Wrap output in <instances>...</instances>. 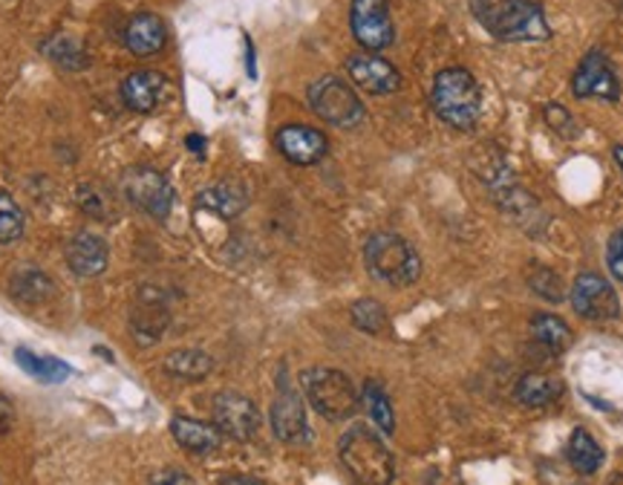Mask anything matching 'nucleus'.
I'll use <instances>...</instances> for the list:
<instances>
[{
	"label": "nucleus",
	"mask_w": 623,
	"mask_h": 485,
	"mask_svg": "<svg viewBox=\"0 0 623 485\" xmlns=\"http://www.w3.org/2000/svg\"><path fill=\"white\" fill-rule=\"evenodd\" d=\"M479 24L499 41H549L551 29L534 0H474Z\"/></svg>",
	"instance_id": "obj_1"
},
{
	"label": "nucleus",
	"mask_w": 623,
	"mask_h": 485,
	"mask_svg": "<svg viewBox=\"0 0 623 485\" xmlns=\"http://www.w3.org/2000/svg\"><path fill=\"white\" fill-rule=\"evenodd\" d=\"M338 457L344 469L358 485H390L396 477L393 453L382 443V436L364 425L349 427L338 443Z\"/></svg>",
	"instance_id": "obj_2"
},
{
	"label": "nucleus",
	"mask_w": 623,
	"mask_h": 485,
	"mask_svg": "<svg viewBox=\"0 0 623 485\" xmlns=\"http://www.w3.org/2000/svg\"><path fill=\"white\" fill-rule=\"evenodd\" d=\"M433 110L445 125L457 130H471L483 113V92L476 78L462 67L441 70L431 92Z\"/></svg>",
	"instance_id": "obj_3"
},
{
	"label": "nucleus",
	"mask_w": 623,
	"mask_h": 485,
	"mask_svg": "<svg viewBox=\"0 0 623 485\" xmlns=\"http://www.w3.org/2000/svg\"><path fill=\"white\" fill-rule=\"evenodd\" d=\"M364 260L370 275L387 286H410L422 275L419 251L404 237L390 232H378L366 240Z\"/></svg>",
	"instance_id": "obj_4"
},
{
	"label": "nucleus",
	"mask_w": 623,
	"mask_h": 485,
	"mask_svg": "<svg viewBox=\"0 0 623 485\" xmlns=\"http://www.w3.org/2000/svg\"><path fill=\"white\" fill-rule=\"evenodd\" d=\"M303 394L309 405L329 422H344L358 410L356 385L344 376L341 370L333 368H309L300 376Z\"/></svg>",
	"instance_id": "obj_5"
},
{
	"label": "nucleus",
	"mask_w": 623,
	"mask_h": 485,
	"mask_svg": "<svg viewBox=\"0 0 623 485\" xmlns=\"http://www.w3.org/2000/svg\"><path fill=\"white\" fill-rule=\"evenodd\" d=\"M309 104L317 116L335 127H356L364 122V104L356 96V90L341 78L326 76L309 87Z\"/></svg>",
	"instance_id": "obj_6"
},
{
	"label": "nucleus",
	"mask_w": 623,
	"mask_h": 485,
	"mask_svg": "<svg viewBox=\"0 0 623 485\" xmlns=\"http://www.w3.org/2000/svg\"><path fill=\"white\" fill-rule=\"evenodd\" d=\"M349 24H352L356 41L370 52L387 50L396 41V29H393L387 0H352Z\"/></svg>",
	"instance_id": "obj_7"
},
{
	"label": "nucleus",
	"mask_w": 623,
	"mask_h": 485,
	"mask_svg": "<svg viewBox=\"0 0 623 485\" xmlns=\"http://www.w3.org/2000/svg\"><path fill=\"white\" fill-rule=\"evenodd\" d=\"M125 194L127 200L139 206L141 211H148L150 217L165 220L174 206V191L157 167H134L125 174Z\"/></svg>",
	"instance_id": "obj_8"
},
{
	"label": "nucleus",
	"mask_w": 623,
	"mask_h": 485,
	"mask_svg": "<svg viewBox=\"0 0 623 485\" xmlns=\"http://www.w3.org/2000/svg\"><path fill=\"white\" fill-rule=\"evenodd\" d=\"M211 413H214L216 431L232 436V439H240V443L251 439V436L260 431L258 405L246 399L242 394H234V390L216 394L214 405H211Z\"/></svg>",
	"instance_id": "obj_9"
},
{
	"label": "nucleus",
	"mask_w": 623,
	"mask_h": 485,
	"mask_svg": "<svg viewBox=\"0 0 623 485\" xmlns=\"http://www.w3.org/2000/svg\"><path fill=\"white\" fill-rule=\"evenodd\" d=\"M572 303L577 315L589 321H612L621 312V301H618L612 284L595 275V272L577 275L572 286Z\"/></svg>",
	"instance_id": "obj_10"
},
{
	"label": "nucleus",
	"mask_w": 623,
	"mask_h": 485,
	"mask_svg": "<svg viewBox=\"0 0 623 485\" xmlns=\"http://www.w3.org/2000/svg\"><path fill=\"white\" fill-rule=\"evenodd\" d=\"M572 92L577 99H621V82H618V73L612 70L603 52L595 50L581 61V67L572 78Z\"/></svg>",
	"instance_id": "obj_11"
},
{
	"label": "nucleus",
	"mask_w": 623,
	"mask_h": 485,
	"mask_svg": "<svg viewBox=\"0 0 623 485\" xmlns=\"http://www.w3.org/2000/svg\"><path fill=\"white\" fill-rule=\"evenodd\" d=\"M272 431L277 439L289 445H300L309 439L307 408H303L298 390L286 382V376L277 382V396L272 402Z\"/></svg>",
	"instance_id": "obj_12"
},
{
	"label": "nucleus",
	"mask_w": 623,
	"mask_h": 485,
	"mask_svg": "<svg viewBox=\"0 0 623 485\" xmlns=\"http://www.w3.org/2000/svg\"><path fill=\"white\" fill-rule=\"evenodd\" d=\"M349 78L361 87V90L373 92V96H387L401 87L399 70L393 67L390 61L378 59L373 52H358L347 59Z\"/></svg>",
	"instance_id": "obj_13"
},
{
	"label": "nucleus",
	"mask_w": 623,
	"mask_h": 485,
	"mask_svg": "<svg viewBox=\"0 0 623 485\" xmlns=\"http://www.w3.org/2000/svg\"><path fill=\"white\" fill-rule=\"evenodd\" d=\"M277 151L286 157L295 165H315L326 157L329 151V142H326V136L315 127L307 125H286L277 130Z\"/></svg>",
	"instance_id": "obj_14"
},
{
	"label": "nucleus",
	"mask_w": 623,
	"mask_h": 485,
	"mask_svg": "<svg viewBox=\"0 0 623 485\" xmlns=\"http://www.w3.org/2000/svg\"><path fill=\"white\" fill-rule=\"evenodd\" d=\"M167 96V78L162 73H153V70H136L130 76L122 82V99L130 110H139V113H150L153 108H159Z\"/></svg>",
	"instance_id": "obj_15"
},
{
	"label": "nucleus",
	"mask_w": 623,
	"mask_h": 485,
	"mask_svg": "<svg viewBox=\"0 0 623 485\" xmlns=\"http://www.w3.org/2000/svg\"><path fill=\"white\" fill-rule=\"evenodd\" d=\"M108 242L96 235H75L67 246V263L75 275L96 277L108 269Z\"/></svg>",
	"instance_id": "obj_16"
},
{
	"label": "nucleus",
	"mask_w": 623,
	"mask_h": 485,
	"mask_svg": "<svg viewBox=\"0 0 623 485\" xmlns=\"http://www.w3.org/2000/svg\"><path fill=\"white\" fill-rule=\"evenodd\" d=\"M165 24L157 15H150V12L130 17V24L125 26V43L134 55H157L165 47Z\"/></svg>",
	"instance_id": "obj_17"
},
{
	"label": "nucleus",
	"mask_w": 623,
	"mask_h": 485,
	"mask_svg": "<svg viewBox=\"0 0 623 485\" xmlns=\"http://www.w3.org/2000/svg\"><path fill=\"white\" fill-rule=\"evenodd\" d=\"M200 206L208 211H214L216 217L232 220L237 214H242V209L249 206V191L246 185L237 183V179H225V183H216L211 188L200 194Z\"/></svg>",
	"instance_id": "obj_18"
},
{
	"label": "nucleus",
	"mask_w": 623,
	"mask_h": 485,
	"mask_svg": "<svg viewBox=\"0 0 623 485\" xmlns=\"http://www.w3.org/2000/svg\"><path fill=\"white\" fill-rule=\"evenodd\" d=\"M171 434L185 451L191 453H214L220 448V431L216 425H205L200 419H188V416H176L171 422Z\"/></svg>",
	"instance_id": "obj_19"
},
{
	"label": "nucleus",
	"mask_w": 623,
	"mask_h": 485,
	"mask_svg": "<svg viewBox=\"0 0 623 485\" xmlns=\"http://www.w3.org/2000/svg\"><path fill=\"white\" fill-rule=\"evenodd\" d=\"M563 394V385L551 376H543V373H525L520 382H516V399L528 408H546V405L557 402Z\"/></svg>",
	"instance_id": "obj_20"
},
{
	"label": "nucleus",
	"mask_w": 623,
	"mask_h": 485,
	"mask_svg": "<svg viewBox=\"0 0 623 485\" xmlns=\"http://www.w3.org/2000/svg\"><path fill=\"white\" fill-rule=\"evenodd\" d=\"M565 453H569V462H572V469L577 471V474H595V471L603 465V451H600V445L595 443V436H591L589 431H583V427L574 431Z\"/></svg>",
	"instance_id": "obj_21"
},
{
	"label": "nucleus",
	"mask_w": 623,
	"mask_h": 485,
	"mask_svg": "<svg viewBox=\"0 0 623 485\" xmlns=\"http://www.w3.org/2000/svg\"><path fill=\"white\" fill-rule=\"evenodd\" d=\"M532 335L534 341L543 344L551 356H560L572 347V326L557 315H537L532 321Z\"/></svg>",
	"instance_id": "obj_22"
},
{
	"label": "nucleus",
	"mask_w": 623,
	"mask_h": 485,
	"mask_svg": "<svg viewBox=\"0 0 623 485\" xmlns=\"http://www.w3.org/2000/svg\"><path fill=\"white\" fill-rule=\"evenodd\" d=\"M165 370L171 376L185 378V382H200L214 370V361L202 350H176L165 359Z\"/></svg>",
	"instance_id": "obj_23"
},
{
	"label": "nucleus",
	"mask_w": 623,
	"mask_h": 485,
	"mask_svg": "<svg viewBox=\"0 0 623 485\" xmlns=\"http://www.w3.org/2000/svg\"><path fill=\"white\" fill-rule=\"evenodd\" d=\"M15 359L29 376H35L38 382H47V385H59V382L70 376V368L64 361L50 359V356H35V352L24 350V347L15 352Z\"/></svg>",
	"instance_id": "obj_24"
},
{
	"label": "nucleus",
	"mask_w": 623,
	"mask_h": 485,
	"mask_svg": "<svg viewBox=\"0 0 623 485\" xmlns=\"http://www.w3.org/2000/svg\"><path fill=\"white\" fill-rule=\"evenodd\" d=\"M361 402H364L366 413L373 416L375 425L382 427L384 434H393V427H396V419H393L390 399H387V394H384L378 382H366V385H364V399H361Z\"/></svg>",
	"instance_id": "obj_25"
},
{
	"label": "nucleus",
	"mask_w": 623,
	"mask_h": 485,
	"mask_svg": "<svg viewBox=\"0 0 623 485\" xmlns=\"http://www.w3.org/2000/svg\"><path fill=\"white\" fill-rule=\"evenodd\" d=\"M349 312H352V324H356L358 329H364V333L378 335L387 329V312H384L382 303L373 301V298L356 301Z\"/></svg>",
	"instance_id": "obj_26"
},
{
	"label": "nucleus",
	"mask_w": 623,
	"mask_h": 485,
	"mask_svg": "<svg viewBox=\"0 0 623 485\" xmlns=\"http://www.w3.org/2000/svg\"><path fill=\"white\" fill-rule=\"evenodd\" d=\"M24 235V211L0 188V242H12Z\"/></svg>",
	"instance_id": "obj_27"
},
{
	"label": "nucleus",
	"mask_w": 623,
	"mask_h": 485,
	"mask_svg": "<svg viewBox=\"0 0 623 485\" xmlns=\"http://www.w3.org/2000/svg\"><path fill=\"white\" fill-rule=\"evenodd\" d=\"M528 284H532L534 293L551 303H560L565 298L563 277L557 275L555 269H549V266H534V272L528 275Z\"/></svg>",
	"instance_id": "obj_28"
},
{
	"label": "nucleus",
	"mask_w": 623,
	"mask_h": 485,
	"mask_svg": "<svg viewBox=\"0 0 623 485\" xmlns=\"http://www.w3.org/2000/svg\"><path fill=\"white\" fill-rule=\"evenodd\" d=\"M52 293V284L41 272H24L15 277V295L26 298V301H41Z\"/></svg>",
	"instance_id": "obj_29"
},
{
	"label": "nucleus",
	"mask_w": 623,
	"mask_h": 485,
	"mask_svg": "<svg viewBox=\"0 0 623 485\" xmlns=\"http://www.w3.org/2000/svg\"><path fill=\"white\" fill-rule=\"evenodd\" d=\"M607 263L609 269H612V275L623 284V228H618L615 235H612V240H609Z\"/></svg>",
	"instance_id": "obj_30"
},
{
	"label": "nucleus",
	"mask_w": 623,
	"mask_h": 485,
	"mask_svg": "<svg viewBox=\"0 0 623 485\" xmlns=\"http://www.w3.org/2000/svg\"><path fill=\"white\" fill-rule=\"evenodd\" d=\"M150 485H194V483H191V477L185 474V471L165 469V471H159V474H153Z\"/></svg>",
	"instance_id": "obj_31"
},
{
	"label": "nucleus",
	"mask_w": 623,
	"mask_h": 485,
	"mask_svg": "<svg viewBox=\"0 0 623 485\" xmlns=\"http://www.w3.org/2000/svg\"><path fill=\"white\" fill-rule=\"evenodd\" d=\"M546 122H549L555 130H565V127H572V116H569L560 104H549V108H546Z\"/></svg>",
	"instance_id": "obj_32"
},
{
	"label": "nucleus",
	"mask_w": 623,
	"mask_h": 485,
	"mask_svg": "<svg viewBox=\"0 0 623 485\" xmlns=\"http://www.w3.org/2000/svg\"><path fill=\"white\" fill-rule=\"evenodd\" d=\"M216 485H266V483L258 477H249V474H232V477H223Z\"/></svg>",
	"instance_id": "obj_33"
},
{
	"label": "nucleus",
	"mask_w": 623,
	"mask_h": 485,
	"mask_svg": "<svg viewBox=\"0 0 623 485\" xmlns=\"http://www.w3.org/2000/svg\"><path fill=\"white\" fill-rule=\"evenodd\" d=\"M188 145L194 148V153H202V148H205V142H202L200 136H191V139H188Z\"/></svg>",
	"instance_id": "obj_34"
},
{
	"label": "nucleus",
	"mask_w": 623,
	"mask_h": 485,
	"mask_svg": "<svg viewBox=\"0 0 623 485\" xmlns=\"http://www.w3.org/2000/svg\"><path fill=\"white\" fill-rule=\"evenodd\" d=\"M615 162L621 165V171H623V145H618L615 148Z\"/></svg>",
	"instance_id": "obj_35"
},
{
	"label": "nucleus",
	"mask_w": 623,
	"mask_h": 485,
	"mask_svg": "<svg viewBox=\"0 0 623 485\" xmlns=\"http://www.w3.org/2000/svg\"><path fill=\"white\" fill-rule=\"evenodd\" d=\"M609 485H623V471H621V474H615V477H612V483H609Z\"/></svg>",
	"instance_id": "obj_36"
}]
</instances>
